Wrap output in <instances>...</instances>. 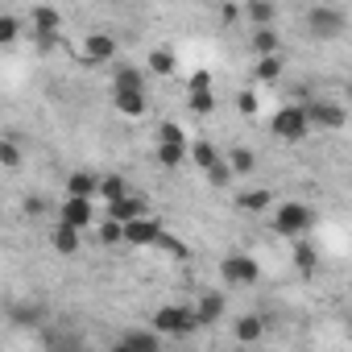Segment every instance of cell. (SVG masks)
Instances as JSON below:
<instances>
[{
    "label": "cell",
    "mask_w": 352,
    "mask_h": 352,
    "mask_svg": "<svg viewBox=\"0 0 352 352\" xmlns=\"http://www.w3.org/2000/svg\"><path fill=\"white\" fill-rule=\"evenodd\" d=\"M153 327H157L162 336H191V331L199 327V315L187 311V307H162V311L153 315Z\"/></svg>",
    "instance_id": "cell-1"
},
{
    "label": "cell",
    "mask_w": 352,
    "mask_h": 352,
    "mask_svg": "<svg viewBox=\"0 0 352 352\" xmlns=\"http://www.w3.org/2000/svg\"><path fill=\"white\" fill-rule=\"evenodd\" d=\"M220 278H224L228 286H253V282L261 278V270H257V261H253V257L232 253V257H224V261H220Z\"/></svg>",
    "instance_id": "cell-3"
},
{
    "label": "cell",
    "mask_w": 352,
    "mask_h": 352,
    "mask_svg": "<svg viewBox=\"0 0 352 352\" xmlns=\"http://www.w3.org/2000/svg\"><path fill=\"white\" fill-rule=\"evenodd\" d=\"M294 261L302 265V274H311V270H315V249H311L307 241H298V245H294Z\"/></svg>",
    "instance_id": "cell-30"
},
{
    "label": "cell",
    "mask_w": 352,
    "mask_h": 352,
    "mask_svg": "<svg viewBox=\"0 0 352 352\" xmlns=\"http://www.w3.org/2000/svg\"><path fill=\"white\" fill-rule=\"evenodd\" d=\"M112 87H116V91H145V75H141L137 67H116Z\"/></svg>",
    "instance_id": "cell-13"
},
{
    "label": "cell",
    "mask_w": 352,
    "mask_h": 352,
    "mask_svg": "<svg viewBox=\"0 0 352 352\" xmlns=\"http://www.w3.org/2000/svg\"><path fill=\"white\" fill-rule=\"evenodd\" d=\"M220 17H224V21H228V25H232V21H241V9H236V5H232V0H228V5H224V9H220Z\"/></svg>",
    "instance_id": "cell-35"
},
{
    "label": "cell",
    "mask_w": 352,
    "mask_h": 352,
    "mask_svg": "<svg viewBox=\"0 0 352 352\" xmlns=\"http://www.w3.org/2000/svg\"><path fill=\"white\" fill-rule=\"evenodd\" d=\"M245 13H249L253 25H270L278 9H274V0H249V9H245Z\"/></svg>",
    "instance_id": "cell-24"
},
{
    "label": "cell",
    "mask_w": 352,
    "mask_h": 352,
    "mask_svg": "<svg viewBox=\"0 0 352 352\" xmlns=\"http://www.w3.org/2000/svg\"><path fill=\"white\" fill-rule=\"evenodd\" d=\"M195 315H199V323L208 327V323H216V319H224V294H204L199 298V307H195Z\"/></svg>",
    "instance_id": "cell-16"
},
{
    "label": "cell",
    "mask_w": 352,
    "mask_h": 352,
    "mask_svg": "<svg viewBox=\"0 0 352 352\" xmlns=\"http://www.w3.org/2000/svg\"><path fill=\"white\" fill-rule=\"evenodd\" d=\"M149 67H153L157 75H170V71H174V54L162 46V50H153V54H149Z\"/></svg>",
    "instance_id": "cell-29"
},
{
    "label": "cell",
    "mask_w": 352,
    "mask_h": 352,
    "mask_svg": "<svg viewBox=\"0 0 352 352\" xmlns=\"http://www.w3.org/2000/svg\"><path fill=\"white\" fill-rule=\"evenodd\" d=\"M311 224H315V212H311L307 204H282L278 216H274V228H278L282 236H298V232H307Z\"/></svg>",
    "instance_id": "cell-2"
},
{
    "label": "cell",
    "mask_w": 352,
    "mask_h": 352,
    "mask_svg": "<svg viewBox=\"0 0 352 352\" xmlns=\"http://www.w3.org/2000/svg\"><path fill=\"white\" fill-rule=\"evenodd\" d=\"M25 212H30V216H42V212H46V204H42V199H25Z\"/></svg>",
    "instance_id": "cell-37"
},
{
    "label": "cell",
    "mask_w": 352,
    "mask_h": 352,
    "mask_svg": "<svg viewBox=\"0 0 352 352\" xmlns=\"http://www.w3.org/2000/svg\"><path fill=\"white\" fill-rule=\"evenodd\" d=\"M307 30H311L315 38H336V34H344V13H336V9H327V5H319V9H311Z\"/></svg>",
    "instance_id": "cell-5"
},
{
    "label": "cell",
    "mask_w": 352,
    "mask_h": 352,
    "mask_svg": "<svg viewBox=\"0 0 352 352\" xmlns=\"http://www.w3.org/2000/svg\"><path fill=\"white\" fill-rule=\"evenodd\" d=\"M63 220H67V224H75V228H87V224L96 220L91 199H87V195H67V204H63Z\"/></svg>",
    "instance_id": "cell-8"
},
{
    "label": "cell",
    "mask_w": 352,
    "mask_h": 352,
    "mask_svg": "<svg viewBox=\"0 0 352 352\" xmlns=\"http://www.w3.org/2000/svg\"><path fill=\"white\" fill-rule=\"evenodd\" d=\"M307 116H311V124H319V129H340V124L348 120V112H344L340 104H331V100L307 104Z\"/></svg>",
    "instance_id": "cell-6"
},
{
    "label": "cell",
    "mask_w": 352,
    "mask_h": 352,
    "mask_svg": "<svg viewBox=\"0 0 352 352\" xmlns=\"http://www.w3.org/2000/svg\"><path fill=\"white\" fill-rule=\"evenodd\" d=\"M124 241L129 245H157L162 241V224L149 220V216H137V220L124 224Z\"/></svg>",
    "instance_id": "cell-7"
},
{
    "label": "cell",
    "mask_w": 352,
    "mask_h": 352,
    "mask_svg": "<svg viewBox=\"0 0 352 352\" xmlns=\"http://www.w3.org/2000/svg\"><path fill=\"white\" fill-rule=\"evenodd\" d=\"M307 129H311L307 108H282V112L274 116V133H278L282 141H298V137H307Z\"/></svg>",
    "instance_id": "cell-4"
},
{
    "label": "cell",
    "mask_w": 352,
    "mask_h": 352,
    "mask_svg": "<svg viewBox=\"0 0 352 352\" xmlns=\"http://www.w3.org/2000/svg\"><path fill=\"white\" fill-rule=\"evenodd\" d=\"M253 75H257L261 83H274V79L282 75V58H278V54H261L257 67H253Z\"/></svg>",
    "instance_id": "cell-22"
},
{
    "label": "cell",
    "mask_w": 352,
    "mask_h": 352,
    "mask_svg": "<svg viewBox=\"0 0 352 352\" xmlns=\"http://www.w3.org/2000/svg\"><path fill=\"white\" fill-rule=\"evenodd\" d=\"M232 336H236L241 344H257V340L265 336V319H257V315H245V319H236Z\"/></svg>",
    "instance_id": "cell-12"
},
{
    "label": "cell",
    "mask_w": 352,
    "mask_h": 352,
    "mask_svg": "<svg viewBox=\"0 0 352 352\" xmlns=\"http://www.w3.org/2000/svg\"><path fill=\"white\" fill-rule=\"evenodd\" d=\"M100 195L112 204V199H120V195H129V183L120 179V174H108V179H100Z\"/></svg>",
    "instance_id": "cell-26"
},
{
    "label": "cell",
    "mask_w": 352,
    "mask_h": 352,
    "mask_svg": "<svg viewBox=\"0 0 352 352\" xmlns=\"http://www.w3.org/2000/svg\"><path fill=\"white\" fill-rule=\"evenodd\" d=\"M58 25H63L58 9H50V5H38L34 9V34H58Z\"/></svg>",
    "instance_id": "cell-17"
},
{
    "label": "cell",
    "mask_w": 352,
    "mask_h": 352,
    "mask_svg": "<svg viewBox=\"0 0 352 352\" xmlns=\"http://www.w3.org/2000/svg\"><path fill=\"white\" fill-rule=\"evenodd\" d=\"M241 112H257V96H253V91L241 96Z\"/></svg>",
    "instance_id": "cell-36"
},
{
    "label": "cell",
    "mask_w": 352,
    "mask_h": 352,
    "mask_svg": "<svg viewBox=\"0 0 352 352\" xmlns=\"http://www.w3.org/2000/svg\"><path fill=\"white\" fill-rule=\"evenodd\" d=\"M108 216H112V220H120V224H129V220L145 216V199L129 191V195H120V199H112V204H108Z\"/></svg>",
    "instance_id": "cell-10"
},
{
    "label": "cell",
    "mask_w": 352,
    "mask_h": 352,
    "mask_svg": "<svg viewBox=\"0 0 352 352\" xmlns=\"http://www.w3.org/2000/svg\"><path fill=\"white\" fill-rule=\"evenodd\" d=\"M232 174H236L232 162H216V166L208 170V183H212V187H228V183H232Z\"/></svg>",
    "instance_id": "cell-27"
},
{
    "label": "cell",
    "mask_w": 352,
    "mask_h": 352,
    "mask_svg": "<svg viewBox=\"0 0 352 352\" xmlns=\"http://www.w3.org/2000/svg\"><path fill=\"white\" fill-rule=\"evenodd\" d=\"M278 34H274V25H257V34H253V50L257 54H278Z\"/></svg>",
    "instance_id": "cell-21"
},
{
    "label": "cell",
    "mask_w": 352,
    "mask_h": 352,
    "mask_svg": "<svg viewBox=\"0 0 352 352\" xmlns=\"http://www.w3.org/2000/svg\"><path fill=\"white\" fill-rule=\"evenodd\" d=\"M116 112L141 116V112H145V91H116Z\"/></svg>",
    "instance_id": "cell-19"
},
{
    "label": "cell",
    "mask_w": 352,
    "mask_h": 352,
    "mask_svg": "<svg viewBox=\"0 0 352 352\" xmlns=\"http://www.w3.org/2000/svg\"><path fill=\"white\" fill-rule=\"evenodd\" d=\"M187 108H191V112H199V116H208V112L216 108V100H212V91H208L204 83H191V96H187Z\"/></svg>",
    "instance_id": "cell-18"
},
{
    "label": "cell",
    "mask_w": 352,
    "mask_h": 352,
    "mask_svg": "<svg viewBox=\"0 0 352 352\" xmlns=\"http://www.w3.org/2000/svg\"><path fill=\"white\" fill-rule=\"evenodd\" d=\"M157 141H183V129L179 124H162L157 129Z\"/></svg>",
    "instance_id": "cell-34"
},
{
    "label": "cell",
    "mask_w": 352,
    "mask_h": 352,
    "mask_svg": "<svg viewBox=\"0 0 352 352\" xmlns=\"http://www.w3.org/2000/svg\"><path fill=\"white\" fill-rule=\"evenodd\" d=\"M191 157H195V166H199V170H212V166L220 162V153H216V145H212V141H195V145H191Z\"/></svg>",
    "instance_id": "cell-23"
},
{
    "label": "cell",
    "mask_w": 352,
    "mask_h": 352,
    "mask_svg": "<svg viewBox=\"0 0 352 352\" xmlns=\"http://www.w3.org/2000/svg\"><path fill=\"white\" fill-rule=\"evenodd\" d=\"M54 249L58 253H79V228L75 224H67V220H58V228H54Z\"/></svg>",
    "instance_id": "cell-15"
},
{
    "label": "cell",
    "mask_w": 352,
    "mask_h": 352,
    "mask_svg": "<svg viewBox=\"0 0 352 352\" xmlns=\"http://www.w3.org/2000/svg\"><path fill=\"white\" fill-rule=\"evenodd\" d=\"M0 162H5V166H17V162H21V149H17L13 141H0Z\"/></svg>",
    "instance_id": "cell-32"
},
{
    "label": "cell",
    "mask_w": 352,
    "mask_h": 352,
    "mask_svg": "<svg viewBox=\"0 0 352 352\" xmlns=\"http://www.w3.org/2000/svg\"><path fill=\"white\" fill-rule=\"evenodd\" d=\"M116 348L120 352H153V348H162V331L157 327L153 331H124L116 340Z\"/></svg>",
    "instance_id": "cell-9"
},
{
    "label": "cell",
    "mask_w": 352,
    "mask_h": 352,
    "mask_svg": "<svg viewBox=\"0 0 352 352\" xmlns=\"http://www.w3.org/2000/svg\"><path fill=\"white\" fill-rule=\"evenodd\" d=\"M112 54H116V42L108 34H91L87 46H83V63H108Z\"/></svg>",
    "instance_id": "cell-11"
},
{
    "label": "cell",
    "mask_w": 352,
    "mask_h": 352,
    "mask_svg": "<svg viewBox=\"0 0 352 352\" xmlns=\"http://www.w3.org/2000/svg\"><path fill=\"white\" fill-rule=\"evenodd\" d=\"M96 191H100V183L91 179V174H71V179H67V195H87L91 199Z\"/></svg>",
    "instance_id": "cell-25"
},
{
    "label": "cell",
    "mask_w": 352,
    "mask_h": 352,
    "mask_svg": "<svg viewBox=\"0 0 352 352\" xmlns=\"http://www.w3.org/2000/svg\"><path fill=\"white\" fill-rule=\"evenodd\" d=\"M157 249H166V253H174V257H187V245H183V241H174V236H166V232H162Z\"/></svg>",
    "instance_id": "cell-33"
},
{
    "label": "cell",
    "mask_w": 352,
    "mask_h": 352,
    "mask_svg": "<svg viewBox=\"0 0 352 352\" xmlns=\"http://www.w3.org/2000/svg\"><path fill=\"white\" fill-rule=\"evenodd\" d=\"M17 34H21V21H17V17H5V21H0V42H5V46H13Z\"/></svg>",
    "instance_id": "cell-31"
},
{
    "label": "cell",
    "mask_w": 352,
    "mask_h": 352,
    "mask_svg": "<svg viewBox=\"0 0 352 352\" xmlns=\"http://www.w3.org/2000/svg\"><path fill=\"white\" fill-rule=\"evenodd\" d=\"M228 162H232V170H236V174H249V170L257 166L253 149H245V145H241V149H232V153H228Z\"/></svg>",
    "instance_id": "cell-28"
},
{
    "label": "cell",
    "mask_w": 352,
    "mask_h": 352,
    "mask_svg": "<svg viewBox=\"0 0 352 352\" xmlns=\"http://www.w3.org/2000/svg\"><path fill=\"white\" fill-rule=\"evenodd\" d=\"M270 204H274V191H270V187H253V191H245V195L236 199L241 212H265Z\"/></svg>",
    "instance_id": "cell-14"
},
{
    "label": "cell",
    "mask_w": 352,
    "mask_h": 352,
    "mask_svg": "<svg viewBox=\"0 0 352 352\" xmlns=\"http://www.w3.org/2000/svg\"><path fill=\"white\" fill-rule=\"evenodd\" d=\"M187 157V141H162L157 145V162L162 166H179Z\"/></svg>",
    "instance_id": "cell-20"
}]
</instances>
